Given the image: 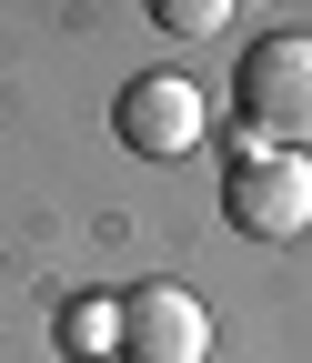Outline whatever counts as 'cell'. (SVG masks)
Masks as SVG:
<instances>
[{
    "mask_svg": "<svg viewBox=\"0 0 312 363\" xmlns=\"http://www.w3.org/2000/svg\"><path fill=\"white\" fill-rule=\"evenodd\" d=\"M221 212H232V233H252V242H302L312 233V162L242 142L232 172H221Z\"/></svg>",
    "mask_w": 312,
    "mask_h": 363,
    "instance_id": "2",
    "label": "cell"
},
{
    "mask_svg": "<svg viewBox=\"0 0 312 363\" xmlns=\"http://www.w3.org/2000/svg\"><path fill=\"white\" fill-rule=\"evenodd\" d=\"M221 21H232L221 0H161V30H182V40H212Z\"/></svg>",
    "mask_w": 312,
    "mask_h": 363,
    "instance_id": "6",
    "label": "cell"
},
{
    "mask_svg": "<svg viewBox=\"0 0 312 363\" xmlns=\"http://www.w3.org/2000/svg\"><path fill=\"white\" fill-rule=\"evenodd\" d=\"M61 353L71 363H101V353H121V303H101V293H81V303H61Z\"/></svg>",
    "mask_w": 312,
    "mask_h": 363,
    "instance_id": "5",
    "label": "cell"
},
{
    "mask_svg": "<svg viewBox=\"0 0 312 363\" xmlns=\"http://www.w3.org/2000/svg\"><path fill=\"white\" fill-rule=\"evenodd\" d=\"M121 142L131 152H141V162H182L192 142H202V121H212V101H202V91L182 81V71H141V81H131L121 91Z\"/></svg>",
    "mask_w": 312,
    "mask_h": 363,
    "instance_id": "4",
    "label": "cell"
},
{
    "mask_svg": "<svg viewBox=\"0 0 312 363\" xmlns=\"http://www.w3.org/2000/svg\"><path fill=\"white\" fill-rule=\"evenodd\" d=\"M202 353H212V313L192 283L121 293V363H202Z\"/></svg>",
    "mask_w": 312,
    "mask_h": 363,
    "instance_id": "3",
    "label": "cell"
},
{
    "mask_svg": "<svg viewBox=\"0 0 312 363\" xmlns=\"http://www.w3.org/2000/svg\"><path fill=\"white\" fill-rule=\"evenodd\" d=\"M232 101H242V131L262 152H302L312 162V30H262L242 51Z\"/></svg>",
    "mask_w": 312,
    "mask_h": 363,
    "instance_id": "1",
    "label": "cell"
}]
</instances>
